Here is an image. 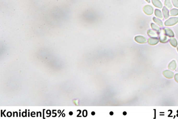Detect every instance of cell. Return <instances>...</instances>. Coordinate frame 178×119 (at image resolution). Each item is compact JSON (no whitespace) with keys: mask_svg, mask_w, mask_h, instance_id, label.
Wrapping results in <instances>:
<instances>
[{"mask_svg":"<svg viewBox=\"0 0 178 119\" xmlns=\"http://www.w3.org/2000/svg\"><path fill=\"white\" fill-rule=\"evenodd\" d=\"M178 22V18H171L166 21L164 23L166 26H170L177 24Z\"/></svg>","mask_w":178,"mask_h":119,"instance_id":"1","label":"cell"},{"mask_svg":"<svg viewBox=\"0 0 178 119\" xmlns=\"http://www.w3.org/2000/svg\"><path fill=\"white\" fill-rule=\"evenodd\" d=\"M143 10L144 12L148 15H151L153 13V8L150 5H146L143 7Z\"/></svg>","mask_w":178,"mask_h":119,"instance_id":"2","label":"cell"},{"mask_svg":"<svg viewBox=\"0 0 178 119\" xmlns=\"http://www.w3.org/2000/svg\"><path fill=\"white\" fill-rule=\"evenodd\" d=\"M135 41L138 43H141V44H143V43H145L147 42V40L145 38L142 36H136L135 38Z\"/></svg>","mask_w":178,"mask_h":119,"instance_id":"3","label":"cell"},{"mask_svg":"<svg viewBox=\"0 0 178 119\" xmlns=\"http://www.w3.org/2000/svg\"><path fill=\"white\" fill-rule=\"evenodd\" d=\"M160 42L162 43H166L168 41V38L167 37L166 35L165 34L164 30H162V31L161 35L160 38Z\"/></svg>","mask_w":178,"mask_h":119,"instance_id":"4","label":"cell"},{"mask_svg":"<svg viewBox=\"0 0 178 119\" xmlns=\"http://www.w3.org/2000/svg\"><path fill=\"white\" fill-rule=\"evenodd\" d=\"M159 42V40L155 37L150 38L148 40V42L151 45H155L158 44Z\"/></svg>","mask_w":178,"mask_h":119,"instance_id":"5","label":"cell"},{"mask_svg":"<svg viewBox=\"0 0 178 119\" xmlns=\"http://www.w3.org/2000/svg\"><path fill=\"white\" fill-rule=\"evenodd\" d=\"M163 75L167 79H172L174 77V73L169 70H166L163 72Z\"/></svg>","mask_w":178,"mask_h":119,"instance_id":"6","label":"cell"},{"mask_svg":"<svg viewBox=\"0 0 178 119\" xmlns=\"http://www.w3.org/2000/svg\"><path fill=\"white\" fill-rule=\"evenodd\" d=\"M163 30L164 31V33L166 36L169 37H174V34L172 30H171V29L166 28L164 29Z\"/></svg>","mask_w":178,"mask_h":119,"instance_id":"7","label":"cell"},{"mask_svg":"<svg viewBox=\"0 0 178 119\" xmlns=\"http://www.w3.org/2000/svg\"><path fill=\"white\" fill-rule=\"evenodd\" d=\"M152 2L154 6L160 9L162 8V4L159 0H152Z\"/></svg>","mask_w":178,"mask_h":119,"instance_id":"8","label":"cell"},{"mask_svg":"<svg viewBox=\"0 0 178 119\" xmlns=\"http://www.w3.org/2000/svg\"><path fill=\"white\" fill-rule=\"evenodd\" d=\"M168 68L172 70H174L176 68V63L175 60L172 61L168 65Z\"/></svg>","mask_w":178,"mask_h":119,"instance_id":"9","label":"cell"},{"mask_svg":"<svg viewBox=\"0 0 178 119\" xmlns=\"http://www.w3.org/2000/svg\"><path fill=\"white\" fill-rule=\"evenodd\" d=\"M163 12L165 19H168L169 17V11L165 7L163 8Z\"/></svg>","mask_w":178,"mask_h":119,"instance_id":"10","label":"cell"},{"mask_svg":"<svg viewBox=\"0 0 178 119\" xmlns=\"http://www.w3.org/2000/svg\"><path fill=\"white\" fill-rule=\"evenodd\" d=\"M148 35L149 36H151L152 37H157L158 36V34L155 31L152 30H150L148 31Z\"/></svg>","mask_w":178,"mask_h":119,"instance_id":"11","label":"cell"},{"mask_svg":"<svg viewBox=\"0 0 178 119\" xmlns=\"http://www.w3.org/2000/svg\"><path fill=\"white\" fill-rule=\"evenodd\" d=\"M169 42H170V44L173 46H174L175 47H176L177 46V45H178L177 41V40L175 38H171L170 39V40H169Z\"/></svg>","mask_w":178,"mask_h":119,"instance_id":"12","label":"cell"},{"mask_svg":"<svg viewBox=\"0 0 178 119\" xmlns=\"http://www.w3.org/2000/svg\"><path fill=\"white\" fill-rule=\"evenodd\" d=\"M154 13H155V16L157 17L158 18H160V19H163V16L162 14V13L161 11L159 10V9H156L155 10V12H154Z\"/></svg>","mask_w":178,"mask_h":119,"instance_id":"13","label":"cell"},{"mask_svg":"<svg viewBox=\"0 0 178 119\" xmlns=\"http://www.w3.org/2000/svg\"><path fill=\"white\" fill-rule=\"evenodd\" d=\"M153 19L154 21L159 25H160V26L163 27V22H162V21L161 20H160L159 19H157V18H155V17H154Z\"/></svg>","mask_w":178,"mask_h":119,"instance_id":"14","label":"cell"},{"mask_svg":"<svg viewBox=\"0 0 178 119\" xmlns=\"http://www.w3.org/2000/svg\"><path fill=\"white\" fill-rule=\"evenodd\" d=\"M170 14H171V16H172L178 15V9H173L172 10H171Z\"/></svg>","mask_w":178,"mask_h":119,"instance_id":"15","label":"cell"},{"mask_svg":"<svg viewBox=\"0 0 178 119\" xmlns=\"http://www.w3.org/2000/svg\"><path fill=\"white\" fill-rule=\"evenodd\" d=\"M151 26L152 29L154 30V31H156L158 32H160V27H159L158 26H157L156 25L154 24V23H151Z\"/></svg>","mask_w":178,"mask_h":119,"instance_id":"16","label":"cell"},{"mask_svg":"<svg viewBox=\"0 0 178 119\" xmlns=\"http://www.w3.org/2000/svg\"><path fill=\"white\" fill-rule=\"evenodd\" d=\"M164 4H165V6L167 7V8H168L169 9H171L172 8V4L170 0H165Z\"/></svg>","mask_w":178,"mask_h":119,"instance_id":"17","label":"cell"},{"mask_svg":"<svg viewBox=\"0 0 178 119\" xmlns=\"http://www.w3.org/2000/svg\"><path fill=\"white\" fill-rule=\"evenodd\" d=\"M172 2L174 6L178 8V0H172Z\"/></svg>","mask_w":178,"mask_h":119,"instance_id":"18","label":"cell"},{"mask_svg":"<svg viewBox=\"0 0 178 119\" xmlns=\"http://www.w3.org/2000/svg\"><path fill=\"white\" fill-rule=\"evenodd\" d=\"M175 81L177 82H178V74H175Z\"/></svg>","mask_w":178,"mask_h":119,"instance_id":"19","label":"cell"},{"mask_svg":"<svg viewBox=\"0 0 178 119\" xmlns=\"http://www.w3.org/2000/svg\"><path fill=\"white\" fill-rule=\"evenodd\" d=\"M73 112H70L69 113V115H71V116L73 115Z\"/></svg>","mask_w":178,"mask_h":119,"instance_id":"20","label":"cell"},{"mask_svg":"<svg viewBox=\"0 0 178 119\" xmlns=\"http://www.w3.org/2000/svg\"><path fill=\"white\" fill-rule=\"evenodd\" d=\"M91 114H92V115H95V113L94 112H92V113H91Z\"/></svg>","mask_w":178,"mask_h":119,"instance_id":"21","label":"cell"},{"mask_svg":"<svg viewBox=\"0 0 178 119\" xmlns=\"http://www.w3.org/2000/svg\"><path fill=\"white\" fill-rule=\"evenodd\" d=\"M148 2V3H150V0H146Z\"/></svg>","mask_w":178,"mask_h":119,"instance_id":"22","label":"cell"},{"mask_svg":"<svg viewBox=\"0 0 178 119\" xmlns=\"http://www.w3.org/2000/svg\"><path fill=\"white\" fill-rule=\"evenodd\" d=\"M177 50H178V47H177Z\"/></svg>","mask_w":178,"mask_h":119,"instance_id":"23","label":"cell"}]
</instances>
